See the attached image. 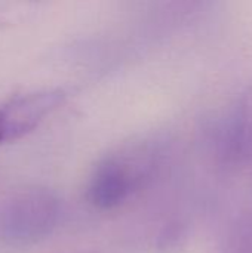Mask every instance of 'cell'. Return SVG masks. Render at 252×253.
Segmentation results:
<instances>
[{
	"mask_svg": "<svg viewBox=\"0 0 252 253\" xmlns=\"http://www.w3.org/2000/svg\"><path fill=\"white\" fill-rule=\"evenodd\" d=\"M59 216L61 200L49 188L18 190L0 205V240L13 248L33 246L52 234Z\"/></svg>",
	"mask_w": 252,
	"mask_h": 253,
	"instance_id": "6da1fadb",
	"label": "cell"
},
{
	"mask_svg": "<svg viewBox=\"0 0 252 253\" xmlns=\"http://www.w3.org/2000/svg\"><path fill=\"white\" fill-rule=\"evenodd\" d=\"M157 165V151L135 148L102 159L92 170L86 197L92 206L111 211L122 206L150 179Z\"/></svg>",
	"mask_w": 252,
	"mask_h": 253,
	"instance_id": "7a4b0ae2",
	"label": "cell"
},
{
	"mask_svg": "<svg viewBox=\"0 0 252 253\" xmlns=\"http://www.w3.org/2000/svg\"><path fill=\"white\" fill-rule=\"evenodd\" d=\"M65 101L61 89L18 95L0 105V144L21 139Z\"/></svg>",
	"mask_w": 252,
	"mask_h": 253,
	"instance_id": "3957f363",
	"label": "cell"
},
{
	"mask_svg": "<svg viewBox=\"0 0 252 253\" xmlns=\"http://www.w3.org/2000/svg\"><path fill=\"white\" fill-rule=\"evenodd\" d=\"M217 153L229 168L252 162V83L233 104L217 135Z\"/></svg>",
	"mask_w": 252,
	"mask_h": 253,
	"instance_id": "277c9868",
	"label": "cell"
},
{
	"mask_svg": "<svg viewBox=\"0 0 252 253\" xmlns=\"http://www.w3.org/2000/svg\"><path fill=\"white\" fill-rule=\"evenodd\" d=\"M221 253H252V212L232 225Z\"/></svg>",
	"mask_w": 252,
	"mask_h": 253,
	"instance_id": "5b68a950",
	"label": "cell"
},
{
	"mask_svg": "<svg viewBox=\"0 0 252 253\" xmlns=\"http://www.w3.org/2000/svg\"><path fill=\"white\" fill-rule=\"evenodd\" d=\"M189 228L180 221L168 222L154 240L156 253H178L187 243Z\"/></svg>",
	"mask_w": 252,
	"mask_h": 253,
	"instance_id": "8992f818",
	"label": "cell"
}]
</instances>
